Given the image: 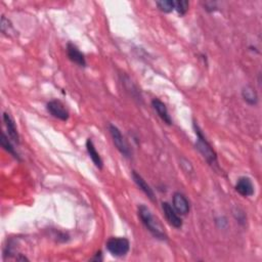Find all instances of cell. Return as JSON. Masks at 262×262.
Masks as SVG:
<instances>
[{
    "label": "cell",
    "mask_w": 262,
    "mask_h": 262,
    "mask_svg": "<svg viewBox=\"0 0 262 262\" xmlns=\"http://www.w3.org/2000/svg\"><path fill=\"white\" fill-rule=\"evenodd\" d=\"M137 214L140 221H142V224L155 239L160 241L168 240V236L164 231L162 225L160 224L159 219L153 215L152 211L150 210L149 207L144 204L139 205L137 208Z\"/></svg>",
    "instance_id": "1"
},
{
    "label": "cell",
    "mask_w": 262,
    "mask_h": 262,
    "mask_svg": "<svg viewBox=\"0 0 262 262\" xmlns=\"http://www.w3.org/2000/svg\"><path fill=\"white\" fill-rule=\"evenodd\" d=\"M193 127L195 130V133L197 135V142H196V149L199 150L200 154L203 156V158L207 161V163L213 168H218V159L217 154L207 140L206 136L204 135L202 129L200 128L198 123L194 120Z\"/></svg>",
    "instance_id": "2"
},
{
    "label": "cell",
    "mask_w": 262,
    "mask_h": 262,
    "mask_svg": "<svg viewBox=\"0 0 262 262\" xmlns=\"http://www.w3.org/2000/svg\"><path fill=\"white\" fill-rule=\"evenodd\" d=\"M106 248L112 256L123 257L130 250V242L126 238L112 237L107 241Z\"/></svg>",
    "instance_id": "3"
},
{
    "label": "cell",
    "mask_w": 262,
    "mask_h": 262,
    "mask_svg": "<svg viewBox=\"0 0 262 262\" xmlns=\"http://www.w3.org/2000/svg\"><path fill=\"white\" fill-rule=\"evenodd\" d=\"M108 129L110 131L111 137L113 139V143L116 149L121 153V155H123L125 158H130L132 156V152H131V149L127 143V140L125 139L123 134L121 133L120 129L113 124H109Z\"/></svg>",
    "instance_id": "4"
},
{
    "label": "cell",
    "mask_w": 262,
    "mask_h": 262,
    "mask_svg": "<svg viewBox=\"0 0 262 262\" xmlns=\"http://www.w3.org/2000/svg\"><path fill=\"white\" fill-rule=\"evenodd\" d=\"M46 110L47 112L52 115L53 117L66 122L70 118V113L66 106L57 99H53L46 104Z\"/></svg>",
    "instance_id": "5"
},
{
    "label": "cell",
    "mask_w": 262,
    "mask_h": 262,
    "mask_svg": "<svg viewBox=\"0 0 262 262\" xmlns=\"http://www.w3.org/2000/svg\"><path fill=\"white\" fill-rule=\"evenodd\" d=\"M236 191L244 198L252 197L255 193V187L250 177L241 176L236 183Z\"/></svg>",
    "instance_id": "6"
},
{
    "label": "cell",
    "mask_w": 262,
    "mask_h": 262,
    "mask_svg": "<svg viewBox=\"0 0 262 262\" xmlns=\"http://www.w3.org/2000/svg\"><path fill=\"white\" fill-rule=\"evenodd\" d=\"M66 50H67V56L72 63L76 64L77 66L81 68L86 67L87 63H86V58H85L84 54L74 43L68 42Z\"/></svg>",
    "instance_id": "7"
},
{
    "label": "cell",
    "mask_w": 262,
    "mask_h": 262,
    "mask_svg": "<svg viewBox=\"0 0 262 262\" xmlns=\"http://www.w3.org/2000/svg\"><path fill=\"white\" fill-rule=\"evenodd\" d=\"M162 210L165 215L166 220L169 223L170 225H172L175 228H181L183 227V219L178 215V213L174 210L173 206H171L167 202L162 203Z\"/></svg>",
    "instance_id": "8"
},
{
    "label": "cell",
    "mask_w": 262,
    "mask_h": 262,
    "mask_svg": "<svg viewBox=\"0 0 262 262\" xmlns=\"http://www.w3.org/2000/svg\"><path fill=\"white\" fill-rule=\"evenodd\" d=\"M172 204L174 210L179 215H187L189 213L190 205L188 200L184 194L179 193V191H176V193L173 194Z\"/></svg>",
    "instance_id": "9"
},
{
    "label": "cell",
    "mask_w": 262,
    "mask_h": 262,
    "mask_svg": "<svg viewBox=\"0 0 262 262\" xmlns=\"http://www.w3.org/2000/svg\"><path fill=\"white\" fill-rule=\"evenodd\" d=\"M131 176H132V179L134 181V184L136 185V187L143 191V193L152 202H156V196H155V193L153 188L150 187L147 181L143 178V176L140 175L139 173H137L135 170H133L132 172H131Z\"/></svg>",
    "instance_id": "10"
},
{
    "label": "cell",
    "mask_w": 262,
    "mask_h": 262,
    "mask_svg": "<svg viewBox=\"0 0 262 262\" xmlns=\"http://www.w3.org/2000/svg\"><path fill=\"white\" fill-rule=\"evenodd\" d=\"M152 107L156 111V113L158 114L160 119L162 120L164 123H166L169 126L173 124L172 119H171V116L169 115L168 109L162 100H160L159 98H154L152 100Z\"/></svg>",
    "instance_id": "11"
},
{
    "label": "cell",
    "mask_w": 262,
    "mask_h": 262,
    "mask_svg": "<svg viewBox=\"0 0 262 262\" xmlns=\"http://www.w3.org/2000/svg\"><path fill=\"white\" fill-rule=\"evenodd\" d=\"M3 122L6 126L7 135L9 136V138H11L15 144L19 145V134L13 117L6 112L3 113Z\"/></svg>",
    "instance_id": "12"
},
{
    "label": "cell",
    "mask_w": 262,
    "mask_h": 262,
    "mask_svg": "<svg viewBox=\"0 0 262 262\" xmlns=\"http://www.w3.org/2000/svg\"><path fill=\"white\" fill-rule=\"evenodd\" d=\"M86 150H87L89 158L92 159L95 167L98 168L99 170H102L104 168V161H103L102 157H100L99 153L96 150L95 146H94L92 138H88L86 140Z\"/></svg>",
    "instance_id": "13"
},
{
    "label": "cell",
    "mask_w": 262,
    "mask_h": 262,
    "mask_svg": "<svg viewBox=\"0 0 262 262\" xmlns=\"http://www.w3.org/2000/svg\"><path fill=\"white\" fill-rule=\"evenodd\" d=\"M242 97H243L244 102L251 106V107H255L257 106L258 102H259V97H258V94L255 90V88L251 85H246L243 88H242Z\"/></svg>",
    "instance_id": "14"
},
{
    "label": "cell",
    "mask_w": 262,
    "mask_h": 262,
    "mask_svg": "<svg viewBox=\"0 0 262 262\" xmlns=\"http://www.w3.org/2000/svg\"><path fill=\"white\" fill-rule=\"evenodd\" d=\"M8 135L5 134V132H1V138H0V145H1L2 149L7 152L9 155H12L15 159H17L18 161H21V157H19V153L16 150V148L14 147V145L12 144L11 140H9Z\"/></svg>",
    "instance_id": "15"
},
{
    "label": "cell",
    "mask_w": 262,
    "mask_h": 262,
    "mask_svg": "<svg viewBox=\"0 0 262 262\" xmlns=\"http://www.w3.org/2000/svg\"><path fill=\"white\" fill-rule=\"evenodd\" d=\"M156 5L161 12L165 14H170L174 11L173 0H160V1H156Z\"/></svg>",
    "instance_id": "16"
},
{
    "label": "cell",
    "mask_w": 262,
    "mask_h": 262,
    "mask_svg": "<svg viewBox=\"0 0 262 262\" xmlns=\"http://www.w3.org/2000/svg\"><path fill=\"white\" fill-rule=\"evenodd\" d=\"M233 216L234 218L237 220V223L242 225V226H244L247 223V215L245 213V211L244 210H242L241 208L239 207H236L233 209Z\"/></svg>",
    "instance_id": "17"
},
{
    "label": "cell",
    "mask_w": 262,
    "mask_h": 262,
    "mask_svg": "<svg viewBox=\"0 0 262 262\" xmlns=\"http://www.w3.org/2000/svg\"><path fill=\"white\" fill-rule=\"evenodd\" d=\"M189 2L187 0H176L174 1V9L179 16H185L188 12Z\"/></svg>",
    "instance_id": "18"
},
{
    "label": "cell",
    "mask_w": 262,
    "mask_h": 262,
    "mask_svg": "<svg viewBox=\"0 0 262 262\" xmlns=\"http://www.w3.org/2000/svg\"><path fill=\"white\" fill-rule=\"evenodd\" d=\"M0 28H1V32L5 35H9L13 30V25L8 19H6L4 16L1 17V22H0Z\"/></svg>",
    "instance_id": "19"
},
{
    "label": "cell",
    "mask_w": 262,
    "mask_h": 262,
    "mask_svg": "<svg viewBox=\"0 0 262 262\" xmlns=\"http://www.w3.org/2000/svg\"><path fill=\"white\" fill-rule=\"evenodd\" d=\"M204 5V9L208 13H213L215 11H217V3L213 2V1H206L203 3Z\"/></svg>",
    "instance_id": "20"
},
{
    "label": "cell",
    "mask_w": 262,
    "mask_h": 262,
    "mask_svg": "<svg viewBox=\"0 0 262 262\" xmlns=\"http://www.w3.org/2000/svg\"><path fill=\"white\" fill-rule=\"evenodd\" d=\"M215 224L218 225V227H221V228H225L227 226V225H228L227 219L225 217H224V216L216 218Z\"/></svg>",
    "instance_id": "21"
},
{
    "label": "cell",
    "mask_w": 262,
    "mask_h": 262,
    "mask_svg": "<svg viewBox=\"0 0 262 262\" xmlns=\"http://www.w3.org/2000/svg\"><path fill=\"white\" fill-rule=\"evenodd\" d=\"M92 261H102L103 260V254H102V251H98L97 253L90 259Z\"/></svg>",
    "instance_id": "22"
}]
</instances>
